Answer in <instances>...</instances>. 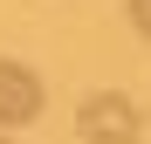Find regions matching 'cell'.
Masks as SVG:
<instances>
[{
    "mask_svg": "<svg viewBox=\"0 0 151 144\" xmlns=\"http://www.w3.org/2000/svg\"><path fill=\"white\" fill-rule=\"evenodd\" d=\"M76 137L83 144H137L144 117H137V103L124 89H96V96H83V110H76Z\"/></svg>",
    "mask_w": 151,
    "mask_h": 144,
    "instance_id": "cell-1",
    "label": "cell"
},
{
    "mask_svg": "<svg viewBox=\"0 0 151 144\" xmlns=\"http://www.w3.org/2000/svg\"><path fill=\"white\" fill-rule=\"evenodd\" d=\"M41 103H48L41 76H35L28 62H7V55H0V130L35 124V117H41Z\"/></svg>",
    "mask_w": 151,
    "mask_h": 144,
    "instance_id": "cell-2",
    "label": "cell"
},
{
    "mask_svg": "<svg viewBox=\"0 0 151 144\" xmlns=\"http://www.w3.org/2000/svg\"><path fill=\"white\" fill-rule=\"evenodd\" d=\"M131 28H137V34H151V0H131Z\"/></svg>",
    "mask_w": 151,
    "mask_h": 144,
    "instance_id": "cell-3",
    "label": "cell"
},
{
    "mask_svg": "<svg viewBox=\"0 0 151 144\" xmlns=\"http://www.w3.org/2000/svg\"><path fill=\"white\" fill-rule=\"evenodd\" d=\"M0 144H7V130H0Z\"/></svg>",
    "mask_w": 151,
    "mask_h": 144,
    "instance_id": "cell-4",
    "label": "cell"
}]
</instances>
